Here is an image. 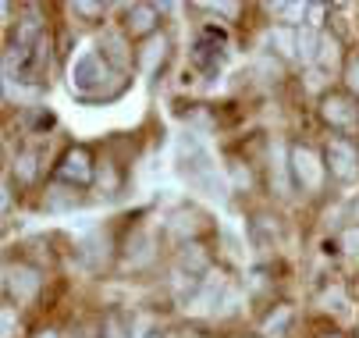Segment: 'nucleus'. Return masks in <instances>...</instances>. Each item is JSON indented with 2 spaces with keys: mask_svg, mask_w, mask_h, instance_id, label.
Returning <instances> with one entry per match:
<instances>
[{
  "mask_svg": "<svg viewBox=\"0 0 359 338\" xmlns=\"http://www.w3.org/2000/svg\"><path fill=\"white\" fill-rule=\"evenodd\" d=\"M175 168H178V175L189 182V189L203 192V196H210V200H228L231 185L224 182L221 168L214 164L210 150L199 142V135H196V132H185V135L178 139Z\"/></svg>",
  "mask_w": 359,
  "mask_h": 338,
  "instance_id": "nucleus-1",
  "label": "nucleus"
},
{
  "mask_svg": "<svg viewBox=\"0 0 359 338\" xmlns=\"http://www.w3.org/2000/svg\"><path fill=\"white\" fill-rule=\"evenodd\" d=\"M118 75H125V72L111 68L107 58L100 54V50H86V54H79V58L72 61L68 82H72V93L79 96V100H86V104H100V100H104V104H107L111 93L104 89V82H107V79H118Z\"/></svg>",
  "mask_w": 359,
  "mask_h": 338,
  "instance_id": "nucleus-2",
  "label": "nucleus"
},
{
  "mask_svg": "<svg viewBox=\"0 0 359 338\" xmlns=\"http://www.w3.org/2000/svg\"><path fill=\"white\" fill-rule=\"evenodd\" d=\"M288 178L306 192V196H317V192L324 189V182L331 178L324 154L317 147H310V142H292V150H288Z\"/></svg>",
  "mask_w": 359,
  "mask_h": 338,
  "instance_id": "nucleus-3",
  "label": "nucleus"
},
{
  "mask_svg": "<svg viewBox=\"0 0 359 338\" xmlns=\"http://www.w3.org/2000/svg\"><path fill=\"white\" fill-rule=\"evenodd\" d=\"M320 121L334 132V135H345V139H355L359 135V100L348 96L345 89H331L320 96Z\"/></svg>",
  "mask_w": 359,
  "mask_h": 338,
  "instance_id": "nucleus-4",
  "label": "nucleus"
},
{
  "mask_svg": "<svg viewBox=\"0 0 359 338\" xmlns=\"http://www.w3.org/2000/svg\"><path fill=\"white\" fill-rule=\"evenodd\" d=\"M324 161H327V175L334 182L348 185V182L359 178V147H355V139L331 135L327 147H324Z\"/></svg>",
  "mask_w": 359,
  "mask_h": 338,
  "instance_id": "nucleus-5",
  "label": "nucleus"
},
{
  "mask_svg": "<svg viewBox=\"0 0 359 338\" xmlns=\"http://www.w3.org/2000/svg\"><path fill=\"white\" fill-rule=\"evenodd\" d=\"M54 178L65 182V185H75V189H86L93 178H96V161L89 154V147H68L65 157L57 161L54 168Z\"/></svg>",
  "mask_w": 359,
  "mask_h": 338,
  "instance_id": "nucleus-6",
  "label": "nucleus"
},
{
  "mask_svg": "<svg viewBox=\"0 0 359 338\" xmlns=\"http://www.w3.org/2000/svg\"><path fill=\"white\" fill-rule=\"evenodd\" d=\"M39 285H43V278H39V271L36 267H29V264H8V278H4V288H8V296L11 299H18V303H29L36 292H39Z\"/></svg>",
  "mask_w": 359,
  "mask_h": 338,
  "instance_id": "nucleus-7",
  "label": "nucleus"
},
{
  "mask_svg": "<svg viewBox=\"0 0 359 338\" xmlns=\"http://www.w3.org/2000/svg\"><path fill=\"white\" fill-rule=\"evenodd\" d=\"M157 22H161V8H153V4L125 8V36H132V39L157 36Z\"/></svg>",
  "mask_w": 359,
  "mask_h": 338,
  "instance_id": "nucleus-8",
  "label": "nucleus"
},
{
  "mask_svg": "<svg viewBox=\"0 0 359 338\" xmlns=\"http://www.w3.org/2000/svg\"><path fill=\"white\" fill-rule=\"evenodd\" d=\"M168 36H149L146 43H142V50H135V68L139 72H146V75H157V65H164L168 61Z\"/></svg>",
  "mask_w": 359,
  "mask_h": 338,
  "instance_id": "nucleus-9",
  "label": "nucleus"
},
{
  "mask_svg": "<svg viewBox=\"0 0 359 338\" xmlns=\"http://www.w3.org/2000/svg\"><path fill=\"white\" fill-rule=\"evenodd\" d=\"M96 185L104 189V196H118L121 192V185H125V168L118 164V161H100V168H96Z\"/></svg>",
  "mask_w": 359,
  "mask_h": 338,
  "instance_id": "nucleus-10",
  "label": "nucleus"
},
{
  "mask_svg": "<svg viewBox=\"0 0 359 338\" xmlns=\"http://www.w3.org/2000/svg\"><path fill=\"white\" fill-rule=\"evenodd\" d=\"M271 46H278V58H285V61H292V58H299V29H292V25H274L271 29Z\"/></svg>",
  "mask_w": 359,
  "mask_h": 338,
  "instance_id": "nucleus-11",
  "label": "nucleus"
},
{
  "mask_svg": "<svg viewBox=\"0 0 359 338\" xmlns=\"http://www.w3.org/2000/svg\"><path fill=\"white\" fill-rule=\"evenodd\" d=\"M317 65H320L324 72H338V65H341V36H327V32H324Z\"/></svg>",
  "mask_w": 359,
  "mask_h": 338,
  "instance_id": "nucleus-12",
  "label": "nucleus"
},
{
  "mask_svg": "<svg viewBox=\"0 0 359 338\" xmlns=\"http://www.w3.org/2000/svg\"><path fill=\"white\" fill-rule=\"evenodd\" d=\"M79 203H82V192L75 185H65V182H57L54 189H50V196H46L50 210H65V207H79Z\"/></svg>",
  "mask_w": 359,
  "mask_h": 338,
  "instance_id": "nucleus-13",
  "label": "nucleus"
},
{
  "mask_svg": "<svg viewBox=\"0 0 359 338\" xmlns=\"http://www.w3.org/2000/svg\"><path fill=\"white\" fill-rule=\"evenodd\" d=\"M36 161H39L36 150H22V154L15 157V175H18V182H32V178H36V171H39Z\"/></svg>",
  "mask_w": 359,
  "mask_h": 338,
  "instance_id": "nucleus-14",
  "label": "nucleus"
},
{
  "mask_svg": "<svg viewBox=\"0 0 359 338\" xmlns=\"http://www.w3.org/2000/svg\"><path fill=\"white\" fill-rule=\"evenodd\" d=\"M345 93L359 100V54H348L345 61Z\"/></svg>",
  "mask_w": 359,
  "mask_h": 338,
  "instance_id": "nucleus-15",
  "label": "nucleus"
},
{
  "mask_svg": "<svg viewBox=\"0 0 359 338\" xmlns=\"http://www.w3.org/2000/svg\"><path fill=\"white\" fill-rule=\"evenodd\" d=\"M228 175H235V189H249L252 185V178H249V164H242V161H228Z\"/></svg>",
  "mask_w": 359,
  "mask_h": 338,
  "instance_id": "nucleus-16",
  "label": "nucleus"
},
{
  "mask_svg": "<svg viewBox=\"0 0 359 338\" xmlns=\"http://www.w3.org/2000/svg\"><path fill=\"white\" fill-rule=\"evenodd\" d=\"M338 246H341L345 253H359V224H352V228H345V231H341Z\"/></svg>",
  "mask_w": 359,
  "mask_h": 338,
  "instance_id": "nucleus-17",
  "label": "nucleus"
},
{
  "mask_svg": "<svg viewBox=\"0 0 359 338\" xmlns=\"http://www.w3.org/2000/svg\"><path fill=\"white\" fill-rule=\"evenodd\" d=\"M72 11L75 15H82V18H104V4H72Z\"/></svg>",
  "mask_w": 359,
  "mask_h": 338,
  "instance_id": "nucleus-18",
  "label": "nucleus"
},
{
  "mask_svg": "<svg viewBox=\"0 0 359 338\" xmlns=\"http://www.w3.org/2000/svg\"><path fill=\"white\" fill-rule=\"evenodd\" d=\"M36 338H61V334H57V331H54V327H43V331H39V334H36Z\"/></svg>",
  "mask_w": 359,
  "mask_h": 338,
  "instance_id": "nucleus-19",
  "label": "nucleus"
},
{
  "mask_svg": "<svg viewBox=\"0 0 359 338\" xmlns=\"http://www.w3.org/2000/svg\"><path fill=\"white\" fill-rule=\"evenodd\" d=\"M324 338H348V334H341V331H331V334H324Z\"/></svg>",
  "mask_w": 359,
  "mask_h": 338,
  "instance_id": "nucleus-20",
  "label": "nucleus"
},
{
  "mask_svg": "<svg viewBox=\"0 0 359 338\" xmlns=\"http://www.w3.org/2000/svg\"><path fill=\"white\" fill-rule=\"evenodd\" d=\"M107 338H121V331H118V327H111V334H107Z\"/></svg>",
  "mask_w": 359,
  "mask_h": 338,
  "instance_id": "nucleus-21",
  "label": "nucleus"
}]
</instances>
